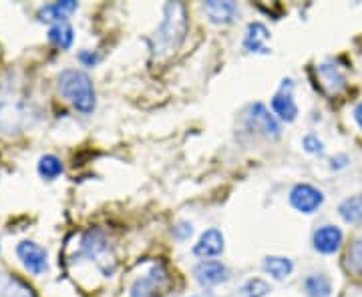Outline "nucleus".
<instances>
[{
	"label": "nucleus",
	"mask_w": 362,
	"mask_h": 297,
	"mask_svg": "<svg viewBox=\"0 0 362 297\" xmlns=\"http://www.w3.org/2000/svg\"><path fill=\"white\" fill-rule=\"evenodd\" d=\"M185 32H187V16H185L183 4L168 2L163 6L161 23L153 32V37L149 39L153 59H163V56H169L171 52L177 51L185 39Z\"/></svg>",
	"instance_id": "1"
},
{
	"label": "nucleus",
	"mask_w": 362,
	"mask_h": 297,
	"mask_svg": "<svg viewBox=\"0 0 362 297\" xmlns=\"http://www.w3.org/2000/svg\"><path fill=\"white\" fill-rule=\"evenodd\" d=\"M57 89L78 113L90 115L95 111L97 97H95V89H93V83L87 73L77 71V68H66L59 75Z\"/></svg>",
	"instance_id": "2"
},
{
	"label": "nucleus",
	"mask_w": 362,
	"mask_h": 297,
	"mask_svg": "<svg viewBox=\"0 0 362 297\" xmlns=\"http://www.w3.org/2000/svg\"><path fill=\"white\" fill-rule=\"evenodd\" d=\"M81 255L95 261V265L103 272L105 277H111L115 272V259L107 241V235L101 229H89L81 237Z\"/></svg>",
	"instance_id": "3"
},
{
	"label": "nucleus",
	"mask_w": 362,
	"mask_h": 297,
	"mask_svg": "<svg viewBox=\"0 0 362 297\" xmlns=\"http://www.w3.org/2000/svg\"><path fill=\"white\" fill-rule=\"evenodd\" d=\"M165 285H168V272L161 263H156L145 275L133 281L129 297H157Z\"/></svg>",
	"instance_id": "4"
},
{
	"label": "nucleus",
	"mask_w": 362,
	"mask_h": 297,
	"mask_svg": "<svg viewBox=\"0 0 362 297\" xmlns=\"http://www.w3.org/2000/svg\"><path fill=\"white\" fill-rule=\"evenodd\" d=\"M324 203V195L320 189H316L314 185L308 183H298L290 191V205L296 209L298 213L312 215L314 211H318Z\"/></svg>",
	"instance_id": "5"
},
{
	"label": "nucleus",
	"mask_w": 362,
	"mask_h": 297,
	"mask_svg": "<svg viewBox=\"0 0 362 297\" xmlns=\"http://www.w3.org/2000/svg\"><path fill=\"white\" fill-rule=\"evenodd\" d=\"M246 123L250 129L264 135V137H270V139H278L280 133H282L280 123L276 121V116L272 115L270 111L262 103H256L250 107V111H247L246 115Z\"/></svg>",
	"instance_id": "6"
},
{
	"label": "nucleus",
	"mask_w": 362,
	"mask_h": 297,
	"mask_svg": "<svg viewBox=\"0 0 362 297\" xmlns=\"http://www.w3.org/2000/svg\"><path fill=\"white\" fill-rule=\"evenodd\" d=\"M16 255L23 261L26 272L33 273V275H42V273L49 269V255L35 241H28V239L21 241L16 246Z\"/></svg>",
	"instance_id": "7"
},
{
	"label": "nucleus",
	"mask_w": 362,
	"mask_h": 297,
	"mask_svg": "<svg viewBox=\"0 0 362 297\" xmlns=\"http://www.w3.org/2000/svg\"><path fill=\"white\" fill-rule=\"evenodd\" d=\"M292 89H294L292 78H284V80H282L280 91L272 97V111L280 116L282 121H286V123L296 121V116H298V104L296 101H294Z\"/></svg>",
	"instance_id": "8"
},
{
	"label": "nucleus",
	"mask_w": 362,
	"mask_h": 297,
	"mask_svg": "<svg viewBox=\"0 0 362 297\" xmlns=\"http://www.w3.org/2000/svg\"><path fill=\"white\" fill-rule=\"evenodd\" d=\"M194 275L197 284L204 287H214V285L226 284L230 279V269L221 263V261H214V259H206L199 261L194 267Z\"/></svg>",
	"instance_id": "9"
},
{
	"label": "nucleus",
	"mask_w": 362,
	"mask_h": 297,
	"mask_svg": "<svg viewBox=\"0 0 362 297\" xmlns=\"http://www.w3.org/2000/svg\"><path fill=\"white\" fill-rule=\"evenodd\" d=\"M342 231L337 225H322L320 229H316L312 235V246L318 253L322 255H332L337 253L340 246H342Z\"/></svg>",
	"instance_id": "10"
},
{
	"label": "nucleus",
	"mask_w": 362,
	"mask_h": 297,
	"mask_svg": "<svg viewBox=\"0 0 362 297\" xmlns=\"http://www.w3.org/2000/svg\"><path fill=\"white\" fill-rule=\"evenodd\" d=\"M223 249H226V239H223V233L220 229H207L199 235V239H197V243L194 246V253L197 257H218L223 253Z\"/></svg>",
	"instance_id": "11"
},
{
	"label": "nucleus",
	"mask_w": 362,
	"mask_h": 297,
	"mask_svg": "<svg viewBox=\"0 0 362 297\" xmlns=\"http://www.w3.org/2000/svg\"><path fill=\"white\" fill-rule=\"evenodd\" d=\"M204 8L214 25H232L240 14L238 4L232 0H207Z\"/></svg>",
	"instance_id": "12"
},
{
	"label": "nucleus",
	"mask_w": 362,
	"mask_h": 297,
	"mask_svg": "<svg viewBox=\"0 0 362 297\" xmlns=\"http://www.w3.org/2000/svg\"><path fill=\"white\" fill-rule=\"evenodd\" d=\"M78 8V4L75 0H59V2H51L40 6L37 18L40 23H66V16L73 14Z\"/></svg>",
	"instance_id": "13"
},
{
	"label": "nucleus",
	"mask_w": 362,
	"mask_h": 297,
	"mask_svg": "<svg viewBox=\"0 0 362 297\" xmlns=\"http://www.w3.org/2000/svg\"><path fill=\"white\" fill-rule=\"evenodd\" d=\"M28 116L21 104L0 103V131L2 133H16L26 125Z\"/></svg>",
	"instance_id": "14"
},
{
	"label": "nucleus",
	"mask_w": 362,
	"mask_h": 297,
	"mask_svg": "<svg viewBox=\"0 0 362 297\" xmlns=\"http://www.w3.org/2000/svg\"><path fill=\"white\" fill-rule=\"evenodd\" d=\"M270 40V30L262 23H250L244 37V49L247 52H259V54H268V42Z\"/></svg>",
	"instance_id": "15"
},
{
	"label": "nucleus",
	"mask_w": 362,
	"mask_h": 297,
	"mask_svg": "<svg viewBox=\"0 0 362 297\" xmlns=\"http://www.w3.org/2000/svg\"><path fill=\"white\" fill-rule=\"evenodd\" d=\"M316 73H318V78H320V85L326 89L328 95H338V92L344 91L346 78L334 65H320L316 68Z\"/></svg>",
	"instance_id": "16"
},
{
	"label": "nucleus",
	"mask_w": 362,
	"mask_h": 297,
	"mask_svg": "<svg viewBox=\"0 0 362 297\" xmlns=\"http://www.w3.org/2000/svg\"><path fill=\"white\" fill-rule=\"evenodd\" d=\"M262 269L270 275L272 279L282 281L286 277H290L294 272V263L288 257H280V255H268L262 261Z\"/></svg>",
	"instance_id": "17"
},
{
	"label": "nucleus",
	"mask_w": 362,
	"mask_h": 297,
	"mask_svg": "<svg viewBox=\"0 0 362 297\" xmlns=\"http://www.w3.org/2000/svg\"><path fill=\"white\" fill-rule=\"evenodd\" d=\"M304 293L308 297H330L332 296V281L324 273H312L304 279Z\"/></svg>",
	"instance_id": "18"
},
{
	"label": "nucleus",
	"mask_w": 362,
	"mask_h": 297,
	"mask_svg": "<svg viewBox=\"0 0 362 297\" xmlns=\"http://www.w3.org/2000/svg\"><path fill=\"white\" fill-rule=\"evenodd\" d=\"M338 215L346 223H362V193L346 197L340 205H338Z\"/></svg>",
	"instance_id": "19"
},
{
	"label": "nucleus",
	"mask_w": 362,
	"mask_h": 297,
	"mask_svg": "<svg viewBox=\"0 0 362 297\" xmlns=\"http://www.w3.org/2000/svg\"><path fill=\"white\" fill-rule=\"evenodd\" d=\"M49 40L54 47L66 51L73 44V40H75V30H73V26L69 25V23H57V25H52L49 28Z\"/></svg>",
	"instance_id": "20"
},
{
	"label": "nucleus",
	"mask_w": 362,
	"mask_h": 297,
	"mask_svg": "<svg viewBox=\"0 0 362 297\" xmlns=\"http://www.w3.org/2000/svg\"><path fill=\"white\" fill-rule=\"evenodd\" d=\"M0 297H33V291L21 279L0 273Z\"/></svg>",
	"instance_id": "21"
},
{
	"label": "nucleus",
	"mask_w": 362,
	"mask_h": 297,
	"mask_svg": "<svg viewBox=\"0 0 362 297\" xmlns=\"http://www.w3.org/2000/svg\"><path fill=\"white\" fill-rule=\"evenodd\" d=\"M37 171L42 179L54 181L61 173H63V163L57 155H42L37 163Z\"/></svg>",
	"instance_id": "22"
},
{
	"label": "nucleus",
	"mask_w": 362,
	"mask_h": 297,
	"mask_svg": "<svg viewBox=\"0 0 362 297\" xmlns=\"http://www.w3.org/2000/svg\"><path fill=\"white\" fill-rule=\"evenodd\" d=\"M346 269L362 277V235L354 237L346 251Z\"/></svg>",
	"instance_id": "23"
},
{
	"label": "nucleus",
	"mask_w": 362,
	"mask_h": 297,
	"mask_svg": "<svg viewBox=\"0 0 362 297\" xmlns=\"http://www.w3.org/2000/svg\"><path fill=\"white\" fill-rule=\"evenodd\" d=\"M270 285L266 284L264 279H259V277H252V279H247L246 284L242 285V289H240V296L242 297H266L270 293Z\"/></svg>",
	"instance_id": "24"
},
{
	"label": "nucleus",
	"mask_w": 362,
	"mask_h": 297,
	"mask_svg": "<svg viewBox=\"0 0 362 297\" xmlns=\"http://www.w3.org/2000/svg\"><path fill=\"white\" fill-rule=\"evenodd\" d=\"M302 147L306 153H312V155H322L324 153V143L318 139V135H306L304 141H302Z\"/></svg>",
	"instance_id": "25"
},
{
	"label": "nucleus",
	"mask_w": 362,
	"mask_h": 297,
	"mask_svg": "<svg viewBox=\"0 0 362 297\" xmlns=\"http://www.w3.org/2000/svg\"><path fill=\"white\" fill-rule=\"evenodd\" d=\"M194 233V225L192 223H187V221H181L177 223L175 227H173V235L180 239V241H185V239H189V235Z\"/></svg>",
	"instance_id": "26"
},
{
	"label": "nucleus",
	"mask_w": 362,
	"mask_h": 297,
	"mask_svg": "<svg viewBox=\"0 0 362 297\" xmlns=\"http://www.w3.org/2000/svg\"><path fill=\"white\" fill-rule=\"evenodd\" d=\"M78 61H81V65L95 66L99 63V54L93 51H81L78 52Z\"/></svg>",
	"instance_id": "27"
},
{
	"label": "nucleus",
	"mask_w": 362,
	"mask_h": 297,
	"mask_svg": "<svg viewBox=\"0 0 362 297\" xmlns=\"http://www.w3.org/2000/svg\"><path fill=\"white\" fill-rule=\"evenodd\" d=\"M346 163H349V157L338 155V157H334V159H332L330 167H332V169H342V167H346Z\"/></svg>",
	"instance_id": "28"
},
{
	"label": "nucleus",
	"mask_w": 362,
	"mask_h": 297,
	"mask_svg": "<svg viewBox=\"0 0 362 297\" xmlns=\"http://www.w3.org/2000/svg\"><path fill=\"white\" fill-rule=\"evenodd\" d=\"M354 121L358 123V127L362 129V101L354 107Z\"/></svg>",
	"instance_id": "29"
}]
</instances>
